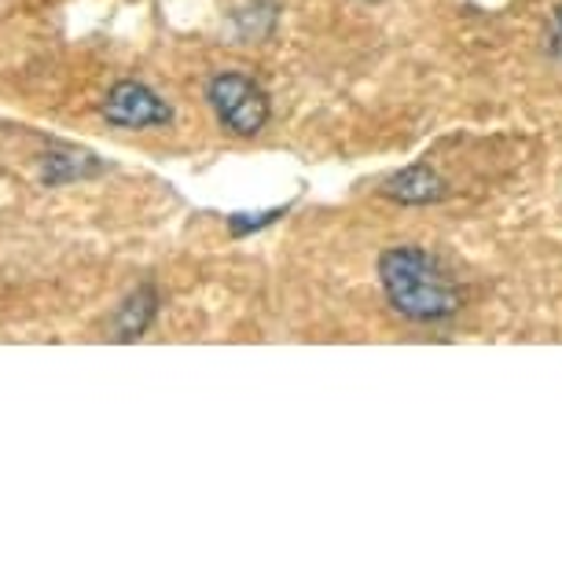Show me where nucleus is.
I'll return each mask as SVG.
<instances>
[{"mask_svg":"<svg viewBox=\"0 0 562 562\" xmlns=\"http://www.w3.org/2000/svg\"><path fill=\"white\" fill-rule=\"evenodd\" d=\"M555 23L562 26V4H559V12H555Z\"/></svg>","mask_w":562,"mask_h":562,"instance_id":"obj_8","label":"nucleus"},{"mask_svg":"<svg viewBox=\"0 0 562 562\" xmlns=\"http://www.w3.org/2000/svg\"><path fill=\"white\" fill-rule=\"evenodd\" d=\"M155 313H158L155 288H136L130 299L122 302L119 321H114V338H119V342H133V338H140L147 327H151Z\"/></svg>","mask_w":562,"mask_h":562,"instance_id":"obj_5","label":"nucleus"},{"mask_svg":"<svg viewBox=\"0 0 562 562\" xmlns=\"http://www.w3.org/2000/svg\"><path fill=\"white\" fill-rule=\"evenodd\" d=\"M386 302L416 324H438L460 313L463 294L452 276L419 247H390L379 258Z\"/></svg>","mask_w":562,"mask_h":562,"instance_id":"obj_1","label":"nucleus"},{"mask_svg":"<svg viewBox=\"0 0 562 562\" xmlns=\"http://www.w3.org/2000/svg\"><path fill=\"white\" fill-rule=\"evenodd\" d=\"M103 119L114 130H158V125L173 122V108L158 97L151 85L125 78L111 85L108 100H103Z\"/></svg>","mask_w":562,"mask_h":562,"instance_id":"obj_3","label":"nucleus"},{"mask_svg":"<svg viewBox=\"0 0 562 562\" xmlns=\"http://www.w3.org/2000/svg\"><path fill=\"white\" fill-rule=\"evenodd\" d=\"M276 217H283V210H269V214H232L228 232L232 236H247V232H258L265 225H272Z\"/></svg>","mask_w":562,"mask_h":562,"instance_id":"obj_7","label":"nucleus"},{"mask_svg":"<svg viewBox=\"0 0 562 562\" xmlns=\"http://www.w3.org/2000/svg\"><path fill=\"white\" fill-rule=\"evenodd\" d=\"M206 103L214 111V119L221 122V130H228L232 136H258L269 125L272 103L269 92L247 74L236 70H221L206 81Z\"/></svg>","mask_w":562,"mask_h":562,"instance_id":"obj_2","label":"nucleus"},{"mask_svg":"<svg viewBox=\"0 0 562 562\" xmlns=\"http://www.w3.org/2000/svg\"><path fill=\"white\" fill-rule=\"evenodd\" d=\"M100 173V162L92 155H48L45 169V184H70V180H81V177H92Z\"/></svg>","mask_w":562,"mask_h":562,"instance_id":"obj_6","label":"nucleus"},{"mask_svg":"<svg viewBox=\"0 0 562 562\" xmlns=\"http://www.w3.org/2000/svg\"><path fill=\"white\" fill-rule=\"evenodd\" d=\"M379 192H383L390 203H401V206H430L449 195V184H445V177L438 169H430L427 162H416V166H405L394 177H386Z\"/></svg>","mask_w":562,"mask_h":562,"instance_id":"obj_4","label":"nucleus"}]
</instances>
